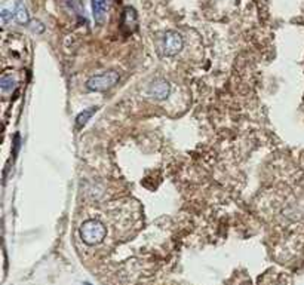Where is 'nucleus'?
Segmentation results:
<instances>
[{
  "instance_id": "f257e3e1",
  "label": "nucleus",
  "mask_w": 304,
  "mask_h": 285,
  "mask_svg": "<svg viewBox=\"0 0 304 285\" xmlns=\"http://www.w3.org/2000/svg\"><path fill=\"white\" fill-rule=\"evenodd\" d=\"M107 235V227L95 218L84 221L80 226V238L86 245H98L104 241Z\"/></svg>"
},
{
  "instance_id": "f03ea898",
  "label": "nucleus",
  "mask_w": 304,
  "mask_h": 285,
  "mask_svg": "<svg viewBox=\"0 0 304 285\" xmlns=\"http://www.w3.org/2000/svg\"><path fill=\"white\" fill-rule=\"evenodd\" d=\"M184 46V39L178 32H165L158 42V48L162 55L165 57H174L178 52H181Z\"/></svg>"
},
{
  "instance_id": "7ed1b4c3",
  "label": "nucleus",
  "mask_w": 304,
  "mask_h": 285,
  "mask_svg": "<svg viewBox=\"0 0 304 285\" xmlns=\"http://www.w3.org/2000/svg\"><path fill=\"white\" fill-rule=\"evenodd\" d=\"M119 79H120V76L118 72H114V70L104 72L101 75L90 76L86 82V88L94 92H104V91L113 88L119 82Z\"/></svg>"
},
{
  "instance_id": "20e7f679",
  "label": "nucleus",
  "mask_w": 304,
  "mask_h": 285,
  "mask_svg": "<svg viewBox=\"0 0 304 285\" xmlns=\"http://www.w3.org/2000/svg\"><path fill=\"white\" fill-rule=\"evenodd\" d=\"M170 92H171V85H170V82L162 79V78L154 79V81L148 85V89H147V94H148L152 98L159 100V101H160V100H165V98L170 95Z\"/></svg>"
},
{
  "instance_id": "39448f33",
  "label": "nucleus",
  "mask_w": 304,
  "mask_h": 285,
  "mask_svg": "<svg viewBox=\"0 0 304 285\" xmlns=\"http://www.w3.org/2000/svg\"><path fill=\"white\" fill-rule=\"evenodd\" d=\"M136 24H138V17L134 8H125L124 15H122V26L125 29H128L130 32H135L136 30Z\"/></svg>"
},
{
  "instance_id": "423d86ee",
  "label": "nucleus",
  "mask_w": 304,
  "mask_h": 285,
  "mask_svg": "<svg viewBox=\"0 0 304 285\" xmlns=\"http://www.w3.org/2000/svg\"><path fill=\"white\" fill-rule=\"evenodd\" d=\"M14 17L16 20L18 24H27L30 21V14H28V9L27 6L24 5L22 0H18L15 3V8H14Z\"/></svg>"
},
{
  "instance_id": "0eeeda50",
  "label": "nucleus",
  "mask_w": 304,
  "mask_h": 285,
  "mask_svg": "<svg viewBox=\"0 0 304 285\" xmlns=\"http://www.w3.org/2000/svg\"><path fill=\"white\" fill-rule=\"evenodd\" d=\"M92 11H94V18H95V23L98 24H102L104 23V12H106V8L98 2V0H92Z\"/></svg>"
},
{
  "instance_id": "6e6552de",
  "label": "nucleus",
  "mask_w": 304,
  "mask_h": 285,
  "mask_svg": "<svg viewBox=\"0 0 304 285\" xmlns=\"http://www.w3.org/2000/svg\"><path fill=\"white\" fill-rule=\"evenodd\" d=\"M15 85H16V81L12 76H3L0 79V88L3 92H10L15 88Z\"/></svg>"
},
{
  "instance_id": "1a4fd4ad",
  "label": "nucleus",
  "mask_w": 304,
  "mask_h": 285,
  "mask_svg": "<svg viewBox=\"0 0 304 285\" xmlns=\"http://www.w3.org/2000/svg\"><path fill=\"white\" fill-rule=\"evenodd\" d=\"M98 110V107H90V109H88V110H85V112H82L79 116H78V119H76V123H78V126H84L85 123L90 119V116L95 113Z\"/></svg>"
},
{
  "instance_id": "9d476101",
  "label": "nucleus",
  "mask_w": 304,
  "mask_h": 285,
  "mask_svg": "<svg viewBox=\"0 0 304 285\" xmlns=\"http://www.w3.org/2000/svg\"><path fill=\"white\" fill-rule=\"evenodd\" d=\"M0 17H2L3 24H8V23L12 21V18H15V17H14V12H10V11H8V9H3L2 14H0Z\"/></svg>"
},
{
  "instance_id": "9b49d317",
  "label": "nucleus",
  "mask_w": 304,
  "mask_h": 285,
  "mask_svg": "<svg viewBox=\"0 0 304 285\" xmlns=\"http://www.w3.org/2000/svg\"><path fill=\"white\" fill-rule=\"evenodd\" d=\"M101 5H102V6L106 8V0H101Z\"/></svg>"
}]
</instances>
